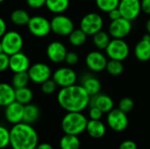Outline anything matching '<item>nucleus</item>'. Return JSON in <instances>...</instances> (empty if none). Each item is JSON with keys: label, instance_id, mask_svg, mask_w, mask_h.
<instances>
[{"label": "nucleus", "instance_id": "obj_1", "mask_svg": "<svg viewBox=\"0 0 150 149\" xmlns=\"http://www.w3.org/2000/svg\"><path fill=\"white\" fill-rule=\"evenodd\" d=\"M91 96L81 84L61 88L57 93L59 105L68 112H83L90 104Z\"/></svg>", "mask_w": 150, "mask_h": 149}, {"label": "nucleus", "instance_id": "obj_2", "mask_svg": "<svg viewBox=\"0 0 150 149\" xmlns=\"http://www.w3.org/2000/svg\"><path fill=\"white\" fill-rule=\"evenodd\" d=\"M39 144V135L34 127L20 122L10 129V147L11 149H34Z\"/></svg>", "mask_w": 150, "mask_h": 149}, {"label": "nucleus", "instance_id": "obj_3", "mask_svg": "<svg viewBox=\"0 0 150 149\" xmlns=\"http://www.w3.org/2000/svg\"><path fill=\"white\" fill-rule=\"evenodd\" d=\"M88 119L82 112H68L62 118L61 126L64 133L79 135L86 131Z\"/></svg>", "mask_w": 150, "mask_h": 149}, {"label": "nucleus", "instance_id": "obj_4", "mask_svg": "<svg viewBox=\"0 0 150 149\" xmlns=\"http://www.w3.org/2000/svg\"><path fill=\"white\" fill-rule=\"evenodd\" d=\"M4 53L8 55L20 52L23 48L24 40L22 35L17 31H7L0 39Z\"/></svg>", "mask_w": 150, "mask_h": 149}, {"label": "nucleus", "instance_id": "obj_5", "mask_svg": "<svg viewBox=\"0 0 150 149\" xmlns=\"http://www.w3.org/2000/svg\"><path fill=\"white\" fill-rule=\"evenodd\" d=\"M105 51L109 59L123 61L128 57L130 48L124 39H112Z\"/></svg>", "mask_w": 150, "mask_h": 149}, {"label": "nucleus", "instance_id": "obj_6", "mask_svg": "<svg viewBox=\"0 0 150 149\" xmlns=\"http://www.w3.org/2000/svg\"><path fill=\"white\" fill-rule=\"evenodd\" d=\"M104 26L103 17L98 12L86 13L80 21V27L88 36L101 31Z\"/></svg>", "mask_w": 150, "mask_h": 149}, {"label": "nucleus", "instance_id": "obj_7", "mask_svg": "<svg viewBox=\"0 0 150 149\" xmlns=\"http://www.w3.org/2000/svg\"><path fill=\"white\" fill-rule=\"evenodd\" d=\"M26 25L30 33L37 38L46 37L51 32L50 20L40 15L31 17Z\"/></svg>", "mask_w": 150, "mask_h": 149}, {"label": "nucleus", "instance_id": "obj_8", "mask_svg": "<svg viewBox=\"0 0 150 149\" xmlns=\"http://www.w3.org/2000/svg\"><path fill=\"white\" fill-rule=\"evenodd\" d=\"M51 32L59 36H69V33L75 29L73 20L66 16L62 14H56L50 20Z\"/></svg>", "mask_w": 150, "mask_h": 149}, {"label": "nucleus", "instance_id": "obj_9", "mask_svg": "<svg viewBox=\"0 0 150 149\" xmlns=\"http://www.w3.org/2000/svg\"><path fill=\"white\" fill-rule=\"evenodd\" d=\"M106 122L112 131L121 133L127 128L129 120L126 112H122L119 108H113L107 113Z\"/></svg>", "mask_w": 150, "mask_h": 149}, {"label": "nucleus", "instance_id": "obj_10", "mask_svg": "<svg viewBox=\"0 0 150 149\" xmlns=\"http://www.w3.org/2000/svg\"><path fill=\"white\" fill-rule=\"evenodd\" d=\"M52 78L58 87L64 88L76 84L77 81V75L70 67H61L54 71Z\"/></svg>", "mask_w": 150, "mask_h": 149}, {"label": "nucleus", "instance_id": "obj_11", "mask_svg": "<svg viewBox=\"0 0 150 149\" xmlns=\"http://www.w3.org/2000/svg\"><path fill=\"white\" fill-rule=\"evenodd\" d=\"M27 73L30 81L37 84H41L45 81L50 79L53 74L51 68L45 62H36L32 64L27 70Z\"/></svg>", "mask_w": 150, "mask_h": 149}, {"label": "nucleus", "instance_id": "obj_12", "mask_svg": "<svg viewBox=\"0 0 150 149\" xmlns=\"http://www.w3.org/2000/svg\"><path fill=\"white\" fill-rule=\"evenodd\" d=\"M132 31V21L120 18L110 22L108 32L112 39H125Z\"/></svg>", "mask_w": 150, "mask_h": 149}, {"label": "nucleus", "instance_id": "obj_13", "mask_svg": "<svg viewBox=\"0 0 150 149\" xmlns=\"http://www.w3.org/2000/svg\"><path fill=\"white\" fill-rule=\"evenodd\" d=\"M108 59L106 54H103L101 51L94 50L87 54L85 57L86 67L92 72L98 73L105 70Z\"/></svg>", "mask_w": 150, "mask_h": 149}, {"label": "nucleus", "instance_id": "obj_14", "mask_svg": "<svg viewBox=\"0 0 150 149\" xmlns=\"http://www.w3.org/2000/svg\"><path fill=\"white\" fill-rule=\"evenodd\" d=\"M118 8L122 18L133 21L139 17L142 11L141 0H120Z\"/></svg>", "mask_w": 150, "mask_h": 149}, {"label": "nucleus", "instance_id": "obj_15", "mask_svg": "<svg viewBox=\"0 0 150 149\" xmlns=\"http://www.w3.org/2000/svg\"><path fill=\"white\" fill-rule=\"evenodd\" d=\"M67 53L68 51L66 46L59 40L50 42L46 49L47 57L54 63H61L64 61Z\"/></svg>", "mask_w": 150, "mask_h": 149}, {"label": "nucleus", "instance_id": "obj_16", "mask_svg": "<svg viewBox=\"0 0 150 149\" xmlns=\"http://www.w3.org/2000/svg\"><path fill=\"white\" fill-rule=\"evenodd\" d=\"M31 66L28 56L22 51L10 55L9 69L13 73L27 72Z\"/></svg>", "mask_w": 150, "mask_h": 149}, {"label": "nucleus", "instance_id": "obj_17", "mask_svg": "<svg viewBox=\"0 0 150 149\" xmlns=\"http://www.w3.org/2000/svg\"><path fill=\"white\" fill-rule=\"evenodd\" d=\"M24 106L22 104L17 102L16 100L4 108V118L6 121L11 125H16L23 121L24 115Z\"/></svg>", "mask_w": 150, "mask_h": 149}, {"label": "nucleus", "instance_id": "obj_18", "mask_svg": "<svg viewBox=\"0 0 150 149\" xmlns=\"http://www.w3.org/2000/svg\"><path fill=\"white\" fill-rule=\"evenodd\" d=\"M89 106H95L98 108L103 113H108L114 108V102L112 98L103 93H98L91 97Z\"/></svg>", "mask_w": 150, "mask_h": 149}, {"label": "nucleus", "instance_id": "obj_19", "mask_svg": "<svg viewBox=\"0 0 150 149\" xmlns=\"http://www.w3.org/2000/svg\"><path fill=\"white\" fill-rule=\"evenodd\" d=\"M81 85L84 88V90L91 97L100 93L102 89L100 80L98 77L90 74H86L82 77Z\"/></svg>", "mask_w": 150, "mask_h": 149}, {"label": "nucleus", "instance_id": "obj_20", "mask_svg": "<svg viewBox=\"0 0 150 149\" xmlns=\"http://www.w3.org/2000/svg\"><path fill=\"white\" fill-rule=\"evenodd\" d=\"M15 101V88L7 83H0V106L5 107Z\"/></svg>", "mask_w": 150, "mask_h": 149}, {"label": "nucleus", "instance_id": "obj_21", "mask_svg": "<svg viewBox=\"0 0 150 149\" xmlns=\"http://www.w3.org/2000/svg\"><path fill=\"white\" fill-rule=\"evenodd\" d=\"M87 133L93 139H101L105 136L106 133L105 125L100 120H88L86 126Z\"/></svg>", "mask_w": 150, "mask_h": 149}, {"label": "nucleus", "instance_id": "obj_22", "mask_svg": "<svg viewBox=\"0 0 150 149\" xmlns=\"http://www.w3.org/2000/svg\"><path fill=\"white\" fill-rule=\"evenodd\" d=\"M135 58L140 61H148L150 60V41L141 40L134 49Z\"/></svg>", "mask_w": 150, "mask_h": 149}, {"label": "nucleus", "instance_id": "obj_23", "mask_svg": "<svg viewBox=\"0 0 150 149\" xmlns=\"http://www.w3.org/2000/svg\"><path fill=\"white\" fill-rule=\"evenodd\" d=\"M40 116V108L33 104H27L24 106V115H23V121L27 124H33L35 123Z\"/></svg>", "mask_w": 150, "mask_h": 149}, {"label": "nucleus", "instance_id": "obj_24", "mask_svg": "<svg viewBox=\"0 0 150 149\" xmlns=\"http://www.w3.org/2000/svg\"><path fill=\"white\" fill-rule=\"evenodd\" d=\"M69 0H46V8L54 14H62L69 6Z\"/></svg>", "mask_w": 150, "mask_h": 149}, {"label": "nucleus", "instance_id": "obj_25", "mask_svg": "<svg viewBox=\"0 0 150 149\" xmlns=\"http://www.w3.org/2000/svg\"><path fill=\"white\" fill-rule=\"evenodd\" d=\"M30 18L29 13L24 9H16L10 15L11 22L18 26L26 25L30 20Z\"/></svg>", "mask_w": 150, "mask_h": 149}, {"label": "nucleus", "instance_id": "obj_26", "mask_svg": "<svg viewBox=\"0 0 150 149\" xmlns=\"http://www.w3.org/2000/svg\"><path fill=\"white\" fill-rule=\"evenodd\" d=\"M112 37L110 36L108 32L99 31L92 35V43L95 47L98 50H105L109 42L111 41Z\"/></svg>", "mask_w": 150, "mask_h": 149}, {"label": "nucleus", "instance_id": "obj_27", "mask_svg": "<svg viewBox=\"0 0 150 149\" xmlns=\"http://www.w3.org/2000/svg\"><path fill=\"white\" fill-rule=\"evenodd\" d=\"M61 149H80L81 141L77 135L64 134L59 142Z\"/></svg>", "mask_w": 150, "mask_h": 149}, {"label": "nucleus", "instance_id": "obj_28", "mask_svg": "<svg viewBox=\"0 0 150 149\" xmlns=\"http://www.w3.org/2000/svg\"><path fill=\"white\" fill-rule=\"evenodd\" d=\"M33 98V90L27 86L15 89V100L22 104L23 105L30 104Z\"/></svg>", "mask_w": 150, "mask_h": 149}, {"label": "nucleus", "instance_id": "obj_29", "mask_svg": "<svg viewBox=\"0 0 150 149\" xmlns=\"http://www.w3.org/2000/svg\"><path fill=\"white\" fill-rule=\"evenodd\" d=\"M68 37L70 45L77 47L85 44L88 35L81 28H77V29H74Z\"/></svg>", "mask_w": 150, "mask_h": 149}, {"label": "nucleus", "instance_id": "obj_30", "mask_svg": "<svg viewBox=\"0 0 150 149\" xmlns=\"http://www.w3.org/2000/svg\"><path fill=\"white\" fill-rule=\"evenodd\" d=\"M105 70L107 73L112 76H118L121 75L124 71V65L121 61L117 60H108Z\"/></svg>", "mask_w": 150, "mask_h": 149}, {"label": "nucleus", "instance_id": "obj_31", "mask_svg": "<svg viewBox=\"0 0 150 149\" xmlns=\"http://www.w3.org/2000/svg\"><path fill=\"white\" fill-rule=\"evenodd\" d=\"M29 81H30V78H29L27 72L14 73L11 78V85L15 89H18V88L27 86Z\"/></svg>", "mask_w": 150, "mask_h": 149}, {"label": "nucleus", "instance_id": "obj_32", "mask_svg": "<svg viewBox=\"0 0 150 149\" xmlns=\"http://www.w3.org/2000/svg\"><path fill=\"white\" fill-rule=\"evenodd\" d=\"M120 0H96L97 7L103 12H109L110 11L118 8Z\"/></svg>", "mask_w": 150, "mask_h": 149}, {"label": "nucleus", "instance_id": "obj_33", "mask_svg": "<svg viewBox=\"0 0 150 149\" xmlns=\"http://www.w3.org/2000/svg\"><path fill=\"white\" fill-rule=\"evenodd\" d=\"M10 146V130L0 125V149L6 148Z\"/></svg>", "mask_w": 150, "mask_h": 149}, {"label": "nucleus", "instance_id": "obj_34", "mask_svg": "<svg viewBox=\"0 0 150 149\" xmlns=\"http://www.w3.org/2000/svg\"><path fill=\"white\" fill-rule=\"evenodd\" d=\"M134 107V102L131 97H128L121 98L120 100L119 105H118V108L120 110H121L122 112H126L127 114L133 111Z\"/></svg>", "mask_w": 150, "mask_h": 149}, {"label": "nucleus", "instance_id": "obj_35", "mask_svg": "<svg viewBox=\"0 0 150 149\" xmlns=\"http://www.w3.org/2000/svg\"><path fill=\"white\" fill-rule=\"evenodd\" d=\"M57 87L58 86L56 83L53 80V78H50L40 84V90L42 93H44L45 95H51L54 93Z\"/></svg>", "mask_w": 150, "mask_h": 149}, {"label": "nucleus", "instance_id": "obj_36", "mask_svg": "<svg viewBox=\"0 0 150 149\" xmlns=\"http://www.w3.org/2000/svg\"><path fill=\"white\" fill-rule=\"evenodd\" d=\"M64 61L67 63L68 66H74L76 65L79 61V55L76 52H68L65 57Z\"/></svg>", "mask_w": 150, "mask_h": 149}, {"label": "nucleus", "instance_id": "obj_37", "mask_svg": "<svg viewBox=\"0 0 150 149\" xmlns=\"http://www.w3.org/2000/svg\"><path fill=\"white\" fill-rule=\"evenodd\" d=\"M10 55L5 53L0 54V72H4L9 68Z\"/></svg>", "mask_w": 150, "mask_h": 149}, {"label": "nucleus", "instance_id": "obj_38", "mask_svg": "<svg viewBox=\"0 0 150 149\" xmlns=\"http://www.w3.org/2000/svg\"><path fill=\"white\" fill-rule=\"evenodd\" d=\"M103 112L95 106H90L89 110V118L93 120H100L103 117Z\"/></svg>", "mask_w": 150, "mask_h": 149}, {"label": "nucleus", "instance_id": "obj_39", "mask_svg": "<svg viewBox=\"0 0 150 149\" xmlns=\"http://www.w3.org/2000/svg\"><path fill=\"white\" fill-rule=\"evenodd\" d=\"M26 4L34 10L40 9L46 4V0H25Z\"/></svg>", "mask_w": 150, "mask_h": 149}, {"label": "nucleus", "instance_id": "obj_40", "mask_svg": "<svg viewBox=\"0 0 150 149\" xmlns=\"http://www.w3.org/2000/svg\"><path fill=\"white\" fill-rule=\"evenodd\" d=\"M119 149H138L136 143L134 141L127 140L120 143Z\"/></svg>", "mask_w": 150, "mask_h": 149}, {"label": "nucleus", "instance_id": "obj_41", "mask_svg": "<svg viewBox=\"0 0 150 149\" xmlns=\"http://www.w3.org/2000/svg\"><path fill=\"white\" fill-rule=\"evenodd\" d=\"M107 13H108V17H109V18H110L111 21L116 20V19L121 18V14H120V11L119 8H115V9L110 11L107 12Z\"/></svg>", "mask_w": 150, "mask_h": 149}, {"label": "nucleus", "instance_id": "obj_42", "mask_svg": "<svg viewBox=\"0 0 150 149\" xmlns=\"http://www.w3.org/2000/svg\"><path fill=\"white\" fill-rule=\"evenodd\" d=\"M142 11L146 13L150 14V0H141Z\"/></svg>", "mask_w": 150, "mask_h": 149}, {"label": "nucleus", "instance_id": "obj_43", "mask_svg": "<svg viewBox=\"0 0 150 149\" xmlns=\"http://www.w3.org/2000/svg\"><path fill=\"white\" fill-rule=\"evenodd\" d=\"M7 32V25L5 20L0 17V39L4 36V34Z\"/></svg>", "mask_w": 150, "mask_h": 149}, {"label": "nucleus", "instance_id": "obj_44", "mask_svg": "<svg viewBox=\"0 0 150 149\" xmlns=\"http://www.w3.org/2000/svg\"><path fill=\"white\" fill-rule=\"evenodd\" d=\"M34 149H54L52 145L47 142H43V143H39L36 148Z\"/></svg>", "mask_w": 150, "mask_h": 149}, {"label": "nucleus", "instance_id": "obj_45", "mask_svg": "<svg viewBox=\"0 0 150 149\" xmlns=\"http://www.w3.org/2000/svg\"><path fill=\"white\" fill-rule=\"evenodd\" d=\"M142 40H149V41H150V34L149 32L145 33V34L142 37Z\"/></svg>", "mask_w": 150, "mask_h": 149}, {"label": "nucleus", "instance_id": "obj_46", "mask_svg": "<svg viewBox=\"0 0 150 149\" xmlns=\"http://www.w3.org/2000/svg\"><path fill=\"white\" fill-rule=\"evenodd\" d=\"M146 30H147V32H149L150 34V18L148 19V21L146 22Z\"/></svg>", "mask_w": 150, "mask_h": 149}, {"label": "nucleus", "instance_id": "obj_47", "mask_svg": "<svg viewBox=\"0 0 150 149\" xmlns=\"http://www.w3.org/2000/svg\"><path fill=\"white\" fill-rule=\"evenodd\" d=\"M4 50H3V47H2V43H1V40H0V54L3 53Z\"/></svg>", "mask_w": 150, "mask_h": 149}, {"label": "nucleus", "instance_id": "obj_48", "mask_svg": "<svg viewBox=\"0 0 150 149\" xmlns=\"http://www.w3.org/2000/svg\"><path fill=\"white\" fill-rule=\"evenodd\" d=\"M4 1H5V0H0V4L3 3V2H4Z\"/></svg>", "mask_w": 150, "mask_h": 149}]
</instances>
